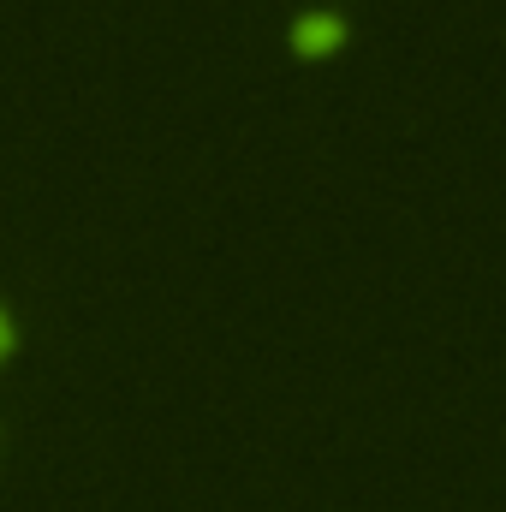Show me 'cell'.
<instances>
[{"label":"cell","mask_w":506,"mask_h":512,"mask_svg":"<svg viewBox=\"0 0 506 512\" xmlns=\"http://www.w3.org/2000/svg\"><path fill=\"white\" fill-rule=\"evenodd\" d=\"M340 42H346V18L334 6H310V12L292 18V48L298 54H334Z\"/></svg>","instance_id":"obj_1"},{"label":"cell","mask_w":506,"mask_h":512,"mask_svg":"<svg viewBox=\"0 0 506 512\" xmlns=\"http://www.w3.org/2000/svg\"><path fill=\"white\" fill-rule=\"evenodd\" d=\"M6 352H12V316L0 310V358H6Z\"/></svg>","instance_id":"obj_2"}]
</instances>
